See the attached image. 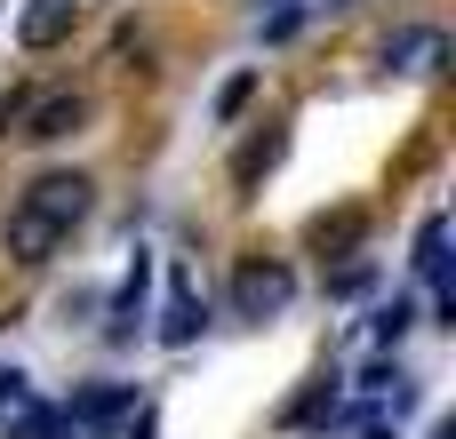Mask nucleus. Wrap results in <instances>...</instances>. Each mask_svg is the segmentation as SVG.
Instances as JSON below:
<instances>
[{
  "label": "nucleus",
  "instance_id": "17",
  "mask_svg": "<svg viewBox=\"0 0 456 439\" xmlns=\"http://www.w3.org/2000/svg\"><path fill=\"white\" fill-rule=\"evenodd\" d=\"M16 400H24V376H16V368H0V408H16Z\"/></svg>",
  "mask_w": 456,
  "mask_h": 439
},
{
  "label": "nucleus",
  "instance_id": "12",
  "mask_svg": "<svg viewBox=\"0 0 456 439\" xmlns=\"http://www.w3.org/2000/svg\"><path fill=\"white\" fill-rule=\"evenodd\" d=\"M433 56H441V32H433V24H417V32H401V40H385V64H393V72H433Z\"/></svg>",
  "mask_w": 456,
  "mask_h": 439
},
{
  "label": "nucleus",
  "instance_id": "15",
  "mask_svg": "<svg viewBox=\"0 0 456 439\" xmlns=\"http://www.w3.org/2000/svg\"><path fill=\"white\" fill-rule=\"evenodd\" d=\"M369 328H377V344H401V336L417 328V304H401V296H393V304H385V312H377Z\"/></svg>",
  "mask_w": 456,
  "mask_h": 439
},
{
  "label": "nucleus",
  "instance_id": "3",
  "mask_svg": "<svg viewBox=\"0 0 456 439\" xmlns=\"http://www.w3.org/2000/svg\"><path fill=\"white\" fill-rule=\"evenodd\" d=\"M289 296H297V272H289V264H240V272H232L240 320H273V312H289Z\"/></svg>",
  "mask_w": 456,
  "mask_h": 439
},
{
  "label": "nucleus",
  "instance_id": "2",
  "mask_svg": "<svg viewBox=\"0 0 456 439\" xmlns=\"http://www.w3.org/2000/svg\"><path fill=\"white\" fill-rule=\"evenodd\" d=\"M88 192H96V184H88V176H72V168H56V176H40V184H32V192H24V200H16V208H32V216H40V224H48V232H72V224H80V216H88Z\"/></svg>",
  "mask_w": 456,
  "mask_h": 439
},
{
  "label": "nucleus",
  "instance_id": "4",
  "mask_svg": "<svg viewBox=\"0 0 456 439\" xmlns=\"http://www.w3.org/2000/svg\"><path fill=\"white\" fill-rule=\"evenodd\" d=\"M72 24H80V0H24V16H16V40L40 56V48L72 40Z\"/></svg>",
  "mask_w": 456,
  "mask_h": 439
},
{
  "label": "nucleus",
  "instance_id": "16",
  "mask_svg": "<svg viewBox=\"0 0 456 439\" xmlns=\"http://www.w3.org/2000/svg\"><path fill=\"white\" fill-rule=\"evenodd\" d=\"M369 280H377V272H369V264H345V272H337V280H329V296H361V288H369Z\"/></svg>",
  "mask_w": 456,
  "mask_h": 439
},
{
  "label": "nucleus",
  "instance_id": "5",
  "mask_svg": "<svg viewBox=\"0 0 456 439\" xmlns=\"http://www.w3.org/2000/svg\"><path fill=\"white\" fill-rule=\"evenodd\" d=\"M128 408H136V384H96V392H80L64 416H72V432H112Z\"/></svg>",
  "mask_w": 456,
  "mask_h": 439
},
{
  "label": "nucleus",
  "instance_id": "6",
  "mask_svg": "<svg viewBox=\"0 0 456 439\" xmlns=\"http://www.w3.org/2000/svg\"><path fill=\"white\" fill-rule=\"evenodd\" d=\"M56 240H64V232H48L32 208H8V232H0L8 264H48V256H56Z\"/></svg>",
  "mask_w": 456,
  "mask_h": 439
},
{
  "label": "nucleus",
  "instance_id": "7",
  "mask_svg": "<svg viewBox=\"0 0 456 439\" xmlns=\"http://www.w3.org/2000/svg\"><path fill=\"white\" fill-rule=\"evenodd\" d=\"M0 432L8 439H72V416H64V408H40V400L24 392L16 408H0Z\"/></svg>",
  "mask_w": 456,
  "mask_h": 439
},
{
  "label": "nucleus",
  "instance_id": "1",
  "mask_svg": "<svg viewBox=\"0 0 456 439\" xmlns=\"http://www.w3.org/2000/svg\"><path fill=\"white\" fill-rule=\"evenodd\" d=\"M80 120H88V96L56 88V96H24V112H16V128H8V136H24V144H64Z\"/></svg>",
  "mask_w": 456,
  "mask_h": 439
},
{
  "label": "nucleus",
  "instance_id": "9",
  "mask_svg": "<svg viewBox=\"0 0 456 439\" xmlns=\"http://www.w3.org/2000/svg\"><path fill=\"white\" fill-rule=\"evenodd\" d=\"M192 336H200V296H192V280L176 272V280H168V312H160V344H176V352H184Z\"/></svg>",
  "mask_w": 456,
  "mask_h": 439
},
{
  "label": "nucleus",
  "instance_id": "18",
  "mask_svg": "<svg viewBox=\"0 0 456 439\" xmlns=\"http://www.w3.org/2000/svg\"><path fill=\"white\" fill-rule=\"evenodd\" d=\"M128 439H152V416H136V424H128Z\"/></svg>",
  "mask_w": 456,
  "mask_h": 439
},
{
  "label": "nucleus",
  "instance_id": "14",
  "mask_svg": "<svg viewBox=\"0 0 456 439\" xmlns=\"http://www.w3.org/2000/svg\"><path fill=\"white\" fill-rule=\"evenodd\" d=\"M248 96H256V72H232V80L216 88V120H240V112H248Z\"/></svg>",
  "mask_w": 456,
  "mask_h": 439
},
{
  "label": "nucleus",
  "instance_id": "8",
  "mask_svg": "<svg viewBox=\"0 0 456 439\" xmlns=\"http://www.w3.org/2000/svg\"><path fill=\"white\" fill-rule=\"evenodd\" d=\"M281 152H289V136H281V128H265V136H248V144L232 152V184H240V192H256V184H265V176L281 168Z\"/></svg>",
  "mask_w": 456,
  "mask_h": 439
},
{
  "label": "nucleus",
  "instance_id": "10",
  "mask_svg": "<svg viewBox=\"0 0 456 439\" xmlns=\"http://www.w3.org/2000/svg\"><path fill=\"white\" fill-rule=\"evenodd\" d=\"M417 272L433 280V296H449V216H425V232H417Z\"/></svg>",
  "mask_w": 456,
  "mask_h": 439
},
{
  "label": "nucleus",
  "instance_id": "11",
  "mask_svg": "<svg viewBox=\"0 0 456 439\" xmlns=\"http://www.w3.org/2000/svg\"><path fill=\"white\" fill-rule=\"evenodd\" d=\"M144 288H152V256H136V264H128L120 296H112V336H136V320H144Z\"/></svg>",
  "mask_w": 456,
  "mask_h": 439
},
{
  "label": "nucleus",
  "instance_id": "13",
  "mask_svg": "<svg viewBox=\"0 0 456 439\" xmlns=\"http://www.w3.org/2000/svg\"><path fill=\"white\" fill-rule=\"evenodd\" d=\"M313 248H353L361 240V208H337V216H313V232H305Z\"/></svg>",
  "mask_w": 456,
  "mask_h": 439
}]
</instances>
